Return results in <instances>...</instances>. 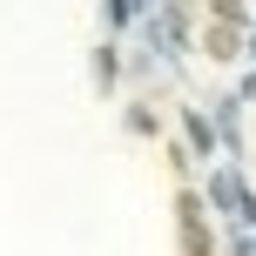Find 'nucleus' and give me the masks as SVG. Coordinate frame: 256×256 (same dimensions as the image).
Returning a JSON list of instances; mask_svg holds the SVG:
<instances>
[{"mask_svg":"<svg viewBox=\"0 0 256 256\" xmlns=\"http://www.w3.org/2000/svg\"><path fill=\"white\" fill-rule=\"evenodd\" d=\"M189 142H196V148H202V155L216 148V135H209V122H202V115H189Z\"/></svg>","mask_w":256,"mask_h":256,"instance_id":"f257e3e1","label":"nucleus"}]
</instances>
